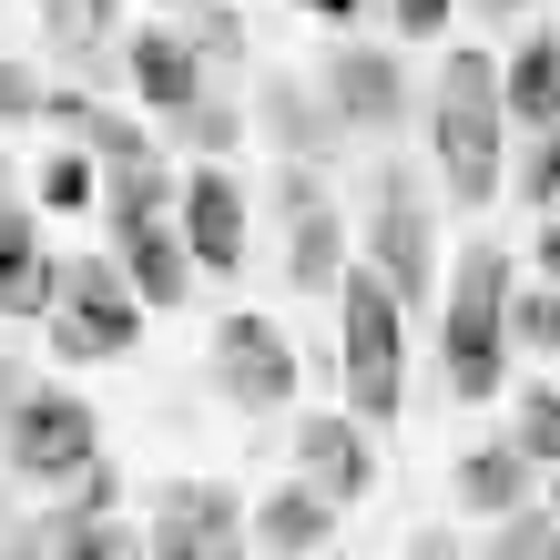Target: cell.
I'll list each match as a JSON object with an SVG mask.
<instances>
[{
    "mask_svg": "<svg viewBox=\"0 0 560 560\" xmlns=\"http://www.w3.org/2000/svg\"><path fill=\"white\" fill-rule=\"evenodd\" d=\"M510 448L530 458V469H560V377L510 387Z\"/></svg>",
    "mask_w": 560,
    "mask_h": 560,
    "instance_id": "cell-24",
    "label": "cell"
},
{
    "mask_svg": "<svg viewBox=\"0 0 560 560\" xmlns=\"http://www.w3.org/2000/svg\"><path fill=\"white\" fill-rule=\"evenodd\" d=\"M276 214H285V285L337 306V285L357 276V255H347V214L326 205L316 163H276Z\"/></svg>",
    "mask_w": 560,
    "mask_h": 560,
    "instance_id": "cell-7",
    "label": "cell"
},
{
    "mask_svg": "<svg viewBox=\"0 0 560 560\" xmlns=\"http://www.w3.org/2000/svg\"><path fill=\"white\" fill-rule=\"evenodd\" d=\"M530 266H540V285H560V214H550L540 235H530Z\"/></svg>",
    "mask_w": 560,
    "mask_h": 560,
    "instance_id": "cell-32",
    "label": "cell"
},
{
    "mask_svg": "<svg viewBox=\"0 0 560 560\" xmlns=\"http://www.w3.org/2000/svg\"><path fill=\"white\" fill-rule=\"evenodd\" d=\"M295 479H306L316 500L357 510L377 489V428L357 408H306V418H295Z\"/></svg>",
    "mask_w": 560,
    "mask_h": 560,
    "instance_id": "cell-12",
    "label": "cell"
},
{
    "mask_svg": "<svg viewBox=\"0 0 560 560\" xmlns=\"http://www.w3.org/2000/svg\"><path fill=\"white\" fill-rule=\"evenodd\" d=\"M550 11H560V0H550Z\"/></svg>",
    "mask_w": 560,
    "mask_h": 560,
    "instance_id": "cell-38",
    "label": "cell"
},
{
    "mask_svg": "<svg viewBox=\"0 0 560 560\" xmlns=\"http://www.w3.org/2000/svg\"><path fill=\"white\" fill-rule=\"evenodd\" d=\"M11 122H21V133L51 122V82L31 72V61H0V133H11Z\"/></svg>",
    "mask_w": 560,
    "mask_h": 560,
    "instance_id": "cell-28",
    "label": "cell"
},
{
    "mask_svg": "<svg viewBox=\"0 0 560 560\" xmlns=\"http://www.w3.org/2000/svg\"><path fill=\"white\" fill-rule=\"evenodd\" d=\"M510 245L500 235H469L458 245V266L439 285V377H448V398L458 408H489L510 387Z\"/></svg>",
    "mask_w": 560,
    "mask_h": 560,
    "instance_id": "cell-2",
    "label": "cell"
},
{
    "mask_svg": "<svg viewBox=\"0 0 560 560\" xmlns=\"http://www.w3.org/2000/svg\"><path fill=\"white\" fill-rule=\"evenodd\" d=\"M0 357H11V347H0Z\"/></svg>",
    "mask_w": 560,
    "mask_h": 560,
    "instance_id": "cell-37",
    "label": "cell"
},
{
    "mask_svg": "<svg viewBox=\"0 0 560 560\" xmlns=\"http://www.w3.org/2000/svg\"><path fill=\"white\" fill-rule=\"evenodd\" d=\"M479 21H520V11H540V0H469Z\"/></svg>",
    "mask_w": 560,
    "mask_h": 560,
    "instance_id": "cell-34",
    "label": "cell"
},
{
    "mask_svg": "<svg viewBox=\"0 0 560 560\" xmlns=\"http://www.w3.org/2000/svg\"><path fill=\"white\" fill-rule=\"evenodd\" d=\"M42 42H51V72L103 92L133 51V21H122V0H42Z\"/></svg>",
    "mask_w": 560,
    "mask_h": 560,
    "instance_id": "cell-15",
    "label": "cell"
},
{
    "mask_svg": "<svg viewBox=\"0 0 560 560\" xmlns=\"http://www.w3.org/2000/svg\"><path fill=\"white\" fill-rule=\"evenodd\" d=\"M306 11H316L326 31H337V42H347V31H357V11H368V0H306Z\"/></svg>",
    "mask_w": 560,
    "mask_h": 560,
    "instance_id": "cell-33",
    "label": "cell"
},
{
    "mask_svg": "<svg viewBox=\"0 0 560 560\" xmlns=\"http://www.w3.org/2000/svg\"><path fill=\"white\" fill-rule=\"evenodd\" d=\"M550 520H560V469H550Z\"/></svg>",
    "mask_w": 560,
    "mask_h": 560,
    "instance_id": "cell-36",
    "label": "cell"
},
{
    "mask_svg": "<svg viewBox=\"0 0 560 560\" xmlns=\"http://www.w3.org/2000/svg\"><path fill=\"white\" fill-rule=\"evenodd\" d=\"M31 550H42V560H153L143 530H122V479H113V458H103L82 489H61V510L31 530Z\"/></svg>",
    "mask_w": 560,
    "mask_h": 560,
    "instance_id": "cell-10",
    "label": "cell"
},
{
    "mask_svg": "<svg viewBox=\"0 0 560 560\" xmlns=\"http://www.w3.org/2000/svg\"><path fill=\"white\" fill-rule=\"evenodd\" d=\"M377 11H387V21H398V31H408V42H439V31H448V11H458V0H377Z\"/></svg>",
    "mask_w": 560,
    "mask_h": 560,
    "instance_id": "cell-30",
    "label": "cell"
},
{
    "mask_svg": "<svg viewBox=\"0 0 560 560\" xmlns=\"http://www.w3.org/2000/svg\"><path fill=\"white\" fill-rule=\"evenodd\" d=\"M255 113H266V133H276L285 163H326V153L347 143V122L326 113L316 72H266V82H255Z\"/></svg>",
    "mask_w": 560,
    "mask_h": 560,
    "instance_id": "cell-18",
    "label": "cell"
},
{
    "mask_svg": "<svg viewBox=\"0 0 560 560\" xmlns=\"http://www.w3.org/2000/svg\"><path fill=\"white\" fill-rule=\"evenodd\" d=\"M31 194H42V214H92V205H103V163H92V153H51Z\"/></svg>",
    "mask_w": 560,
    "mask_h": 560,
    "instance_id": "cell-25",
    "label": "cell"
},
{
    "mask_svg": "<svg viewBox=\"0 0 560 560\" xmlns=\"http://www.w3.org/2000/svg\"><path fill=\"white\" fill-rule=\"evenodd\" d=\"M500 103H510L520 133H560V31H520V42H510Z\"/></svg>",
    "mask_w": 560,
    "mask_h": 560,
    "instance_id": "cell-21",
    "label": "cell"
},
{
    "mask_svg": "<svg viewBox=\"0 0 560 560\" xmlns=\"http://www.w3.org/2000/svg\"><path fill=\"white\" fill-rule=\"evenodd\" d=\"M51 285H61V255L42 245V214L11 205L0 214V316H51Z\"/></svg>",
    "mask_w": 560,
    "mask_h": 560,
    "instance_id": "cell-19",
    "label": "cell"
},
{
    "mask_svg": "<svg viewBox=\"0 0 560 560\" xmlns=\"http://www.w3.org/2000/svg\"><path fill=\"white\" fill-rule=\"evenodd\" d=\"M316 92H326V113H337L347 133H398L408 122V72H398V51H377V42H326Z\"/></svg>",
    "mask_w": 560,
    "mask_h": 560,
    "instance_id": "cell-11",
    "label": "cell"
},
{
    "mask_svg": "<svg viewBox=\"0 0 560 560\" xmlns=\"http://www.w3.org/2000/svg\"><path fill=\"white\" fill-rule=\"evenodd\" d=\"M122 82H133V103L153 113V122H184L194 103L214 92V61L184 42V31H163L153 11L133 21V51H122Z\"/></svg>",
    "mask_w": 560,
    "mask_h": 560,
    "instance_id": "cell-13",
    "label": "cell"
},
{
    "mask_svg": "<svg viewBox=\"0 0 560 560\" xmlns=\"http://www.w3.org/2000/svg\"><path fill=\"white\" fill-rule=\"evenodd\" d=\"M184 245L205 276H245V245H255V205L235 184V163H194L184 174Z\"/></svg>",
    "mask_w": 560,
    "mask_h": 560,
    "instance_id": "cell-14",
    "label": "cell"
},
{
    "mask_svg": "<svg viewBox=\"0 0 560 560\" xmlns=\"http://www.w3.org/2000/svg\"><path fill=\"white\" fill-rule=\"evenodd\" d=\"M214 387L235 418H285L295 408V337L266 306H224L214 316Z\"/></svg>",
    "mask_w": 560,
    "mask_h": 560,
    "instance_id": "cell-6",
    "label": "cell"
},
{
    "mask_svg": "<svg viewBox=\"0 0 560 560\" xmlns=\"http://www.w3.org/2000/svg\"><path fill=\"white\" fill-rule=\"evenodd\" d=\"M326 540H337V500H316L306 479H276L255 500V550L266 560H316Z\"/></svg>",
    "mask_w": 560,
    "mask_h": 560,
    "instance_id": "cell-20",
    "label": "cell"
},
{
    "mask_svg": "<svg viewBox=\"0 0 560 560\" xmlns=\"http://www.w3.org/2000/svg\"><path fill=\"white\" fill-rule=\"evenodd\" d=\"M153 21H163V31H184V42L214 61V82H235V72H245V21H235V0H153Z\"/></svg>",
    "mask_w": 560,
    "mask_h": 560,
    "instance_id": "cell-22",
    "label": "cell"
},
{
    "mask_svg": "<svg viewBox=\"0 0 560 560\" xmlns=\"http://www.w3.org/2000/svg\"><path fill=\"white\" fill-rule=\"evenodd\" d=\"M428 153H439V194L458 214L500 205L510 103H500V61L489 51H439V72H428Z\"/></svg>",
    "mask_w": 560,
    "mask_h": 560,
    "instance_id": "cell-1",
    "label": "cell"
},
{
    "mask_svg": "<svg viewBox=\"0 0 560 560\" xmlns=\"http://www.w3.org/2000/svg\"><path fill=\"white\" fill-rule=\"evenodd\" d=\"M368 266L398 285V306H428V194L408 163H377L368 194Z\"/></svg>",
    "mask_w": 560,
    "mask_h": 560,
    "instance_id": "cell-9",
    "label": "cell"
},
{
    "mask_svg": "<svg viewBox=\"0 0 560 560\" xmlns=\"http://www.w3.org/2000/svg\"><path fill=\"white\" fill-rule=\"evenodd\" d=\"M479 560H560V520H550V500L520 510V520H489V550H479Z\"/></svg>",
    "mask_w": 560,
    "mask_h": 560,
    "instance_id": "cell-27",
    "label": "cell"
},
{
    "mask_svg": "<svg viewBox=\"0 0 560 560\" xmlns=\"http://www.w3.org/2000/svg\"><path fill=\"white\" fill-rule=\"evenodd\" d=\"M510 347L520 357H560V285H520L510 295Z\"/></svg>",
    "mask_w": 560,
    "mask_h": 560,
    "instance_id": "cell-26",
    "label": "cell"
},
{
    "mask_svg": "<svg viewBox=\"0 0 560 560\" xmlns=\"http://www.w3.org/2000/svg\"><path fill=\"white\" fill-rule=\"evenodd\" d=\"M143 540L153 560H255V510L224 479H163Z\"/></svg>",
    "mask_w": 560,
    "mask_h": 560,
    "instance_id": "cell-8",
    "label": "cell"
},
{
    "mask_svg": "<svg viewBox=\"0 0 560 560\" xmlns=\"http://www.w3.org/2000/svg\"><path fill=\"white\" fill-rule=\"evenodd\" d=\"M0 469H11L21 489H82L92 469H103V418H92V398H72V387H31L11 439H0Z\"/></svg>",
    "mask_w": 560,
    "mask_h": 560,
    "instance_id": "cell-5",
    "label": "cell"
},
{
    "mask_svg": "<svg viewBox=\"0 0 560 560\" xmlns=\"http://www.w3.org/2000/svg\"><path fill=\"white\" fill-rule=\"evenodd\" d=\"M337 377H347V408L387 428L408 408V306L398 285H387L368 255H357V276L337 285Z\"/></svg>",
    "mask_w": 560,
    "mask_h": 560,
    "instance_id": "cell-4",
    "label": "cell"
},
{
    "mask_svg": "<svg viewBox=\"0 0 560 560\" xmlns=\"http://www.w3.org/2000/svg\"><path fill=\"white\" fill-rule=\"evenodd\" d=\"M448 489H458V510H469V520H520V510L550 500V469H530L510 439H479V448L448 469Z\"/></svg>",
    "mask_w": 560,
    "mask_h": 560,
    "instance_id": "cell-17",
    "label": "cell"
},
{
    "mask_svg": "<svg viewBox=\"0 0 560 560\" xmlns=\"http://www.w3.org/2000/svg\"><path fill=\"white\" fill-rule=\"evenodd\" d=\"M11 205H21V194H11V153H0V214H11Z\"/></svg>",
    "mask_w": 560,
    "mask_h": 560,
    "instance_id": "cell-35",
    "label": "cell"
},
{
    "mask_svg": "<svg viewBox=\"0 0 560 560\" xmlns=\"http://www.w3.org/2000/svg\"><path fill=\"white\" fill-rule=\"evenodd\" d=\"M235 143H245V92H235V82H214L184 122H163V153H174V163H184V153H194V163H224Z\"/></svg>",
    "mask_w": 560,
    "mask_h": 560,
    "instance_id": "cell-23",
    "label": "cell"
},
{
    "mask_svg": "<svg viewBox=\"0 0 560 560\" xmlns=\"http://www.w3.org/2000/svg\"><path fill=\"white\" fill-rule=\"evenodd\" d=\"M143 285L122 276L113 245L92 255H61V285H51V316H42V347L61 357V368H113V357L143 347Z\"/></svg>",
    "mask_w": 560,
    "mask_h": 560,
    "instance_id": "cell-3",
    "label": "cell"
},
{
    "mask_svg": "<svg viewBox=\"0 0 560 560\" xmlns=\"http://www.w3.org/2000/svg\"><path fill=\"white\" fill-rule=\"evenodd\" d=\"M103 245L122 255V276L143 285V306H153V316L194 306V285H205V266H194V245H184V214H153V224H113Z\"/></svg>",
    "mask_w": 560,
    "mask_h": 560,
    "instance_id": "cell-16",
    "label": "cell"
},
{
    "mask_svg": "<svg viewBox=\"0 0 560 560\" xmlns=\"http://www.w3.org/2000/svg\"><path fill=\"white\" fill-rule=\"evenodd\" d=\"M520 194H530L540 214H560V133H540V153L520 163Z\"/></svg>",
    "mask_w": 560,
    "mask_h": 560,
    "instance_id": "cell-29",
    "label": "cell"
},
{
    "mask_svg": "<svg viewBox=\"0 0 560 560\" xmlns=\"http://www.w3.org/2000/svg\"><path fill=\"white\" fill-rule=\"evenodd\" d=\"M398 560H479V550H458L448 530H408V550H398Z\"/></svg>",
    "mask_w": 560,
    "mask_h": 560,
    "instance_id": "cell-31",
    "label": "cell"
}]
</instances>
